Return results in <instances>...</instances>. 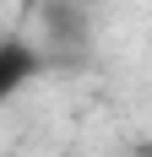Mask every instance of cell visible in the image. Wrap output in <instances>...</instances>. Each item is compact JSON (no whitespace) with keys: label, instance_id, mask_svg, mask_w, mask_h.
I'll return each mask as SVG.
<instances>
[{"label":"cell","instance_id":"obj_1","mask_svg":"<svg viewBox=\"0 0 152 157\" xmlns=\"http://www.w3.org/2000/svg\"><path fill=\"white\" fill-rule=\"evenodd\" d=\"M38 76V54L22 38H0V103H11L27 81Z\"/></svg>","mask_w":152,"mask_h":157}]
</instances>
